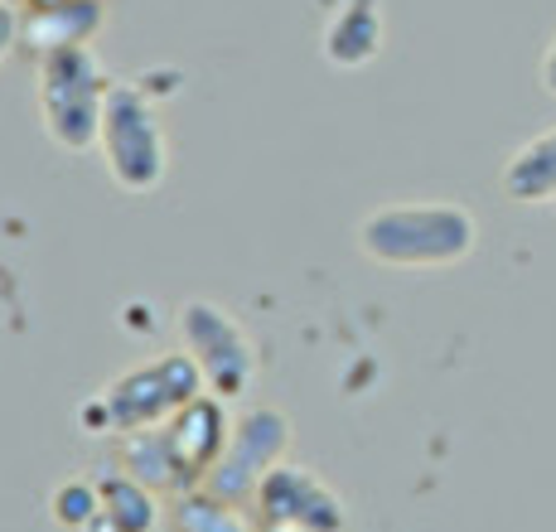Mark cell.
<instances>
[{"label":"cell","mask_w":556,"mask_h":532,"mask_svg":"<svg viewBox=\"0 0 556 532\" xmlns=\"http://www.w3.org/2000/svg\"><path fill=\"white\" fill-rule=\"evenodd\" d=\"M358 248L382 266H451L475 248V218L459 204H392L363 218Z\"/></svg>","instance_id":"cell-1"},{"label":"cell","mask_w":556,"mask_h":532,"mask_svg":"<svg viewBox=\"0 0 556 532\" xmlns=\"http://www.w3.org/2000/svg\"><path fill=\"white\" fill-rule=\"evenodd\" d=\"M106 92H112V78L83 45L49 49L39 63V112H45L49 136L68 151H88L102 136Z\"/></svg>","instance_id":"cell-2"},{"label":"cell","mask_w":556,"mask_h":532,"mask_svg":"<svg viewBox=\"0 0 556 532\" xmlns=\"http://www.w3.org/2000/svg\"><path fill=\"white\" fill-rule=\"evenodd\" d=\"M106 169L126 194H146L165 179V131H160L151 102L136 88H112L102 106V136H98Z\"/></svg>","instance_id":"cell-3"},{"label":"cell","mask_w":556,"mask_h":532,"mask_svg":"<svg viewBox=\"0 0 556 532\" xmlns=\"http://www.w3.org/2000/svg\"><path fill=\"white\" fill-rule=\"evenodd\" d=\"M382 49V5L378 0H344L325 25V59L339 68H363Z\"/></svg>","instance_id":"cell-4"},{"label":"cell","mask_w":556,"mask_h":532,"mask_svg":"<svg viewBox=\"0 0 556 532\" xmlns=\"http://www.w3.org/2000/svg\"><path fill=\"white\" fill-rule=\"evenodd\" d=\"M504 189L518 204H542L556 199V126L542 136H532L504 169Z\"/></svg>","instance_id":"cell-5"},{"label":"cell","mask_w":556,"mask_h":532,"mask_svg":"<svg viewBox=\"0 0 556 532\" xmlns=\"http://www.w3.org/2000/svg\"><path fill=\"white\" fill-rule=\"evenodd\" d=\"M15 35H20V20H15V10H10L5 0H0V53L15 45Z\"/></svg>","instance_id":"cell-6"},{"label":"cell","mask_w":556,"mask_h":532,"mask_svg":"<svg viewBox=\"0 0 556 532\" xmlns=\"http://www.w3.org/2000/svg\"><path fill=\"white\" fill-rule=\"evenodd\" d=\"M542 88L556 98V39H552V49H547V59H542Z\"/></svg>","instance_id":"cell-7"},{"label":"cell","mask_w":556,"mask_h":532,"mask_svg":"<svg viewBox=\"0 0 556 532\" xmlns=\"http://www.w3.org/2000/svg\"><path fill=\"white\" fill-rule=\"evenodd\" d=\"M5 5H25V0H5Z\"/></svg>","instance_id":"cell-8"}]
</instances>
